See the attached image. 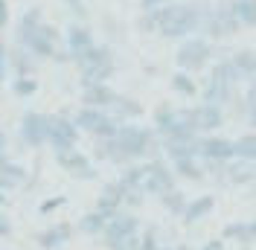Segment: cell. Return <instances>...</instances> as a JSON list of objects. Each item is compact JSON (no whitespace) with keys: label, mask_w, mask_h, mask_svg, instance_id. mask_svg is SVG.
<instances>
[{"label":"cell","mask_w":256,"mask_h":250,"mask_svg":"<svg viewBox=\"0 0 256 250\" xmlns=\"http://www.w3.org/2000/svg\"><path fill=\"white\" fill-rule=\"evenodd\" d=\"M70 236H73V224L62 221V224L47 227L44 233H38V244L44 250H56V248H62L64 242H70Z\"/></svg>","instance_id":"18"},{"label":"cell","mask_w":256,"mask_h":250,"mask_svg":"<svg viewBox=\"0 0 256 250\" xmlns=\"http://www.w3.org/2000/svg\"><path fill=\"white\" fill-rule=\"evenodd\" d=\"M160 198V204L169 210V212H184V206H186V195L180 192V189H169V192H163V195H158Z\"/></svg>","instance_id":"35"},{"label":"cell","mask_w":256,"mask_h":250,"mask_svg":"<svg viewBox=\"0 0 256 250\" xmlns=\"http://www.w3.org/2000/svg\"><path fill=\"white\" fill-rule=\"evenodd\" d=\"M160 148H166V157L175 160H186V157H198V137L195 140H169L160 142Z\"/></svg>","instance_id":"24"},{"label":"cell","mask_w":256,"mask_h":250,"mask_svg":"<svg viewBox=\"0 0 256 250\" xmlns=\"http://www.w3.org/2000/svg\"><path fill=\"white\" fill-rule=\"evenodd\" d=\"M233 152L239 160H248V163H256V131L250 134H242L239 140H233Z\"/></svg>","instance_id":"31"},{"label":"cell","mask_w":256,"mask_h":250,"mask_svg":"<svg viewBox=\"0 0 256 250\" xmlns=\"http://www.w3.org/2000/svg\"><path fill=\"white\" fill-rule=\"evenodd\" d=\"M73 125H76L79 131H84V134L96 137V140H111L114 134H116V128H120V122L108 116V110L84 108V105L76 110V116H73Z\"/></svg>","instance_id":"4"},{"label":"cell","mask_w":256,"mask_h":250,"mask_svg":"<svg viewBox=\"0 0 256 250\" xmlns=\"http://www.w3.org/2000/svg\"><path fill=\"white\" fill-rule=\"evenodd\" d=\"M18 47H24L32 58H52V56L62 50V47H58V30H56L52 24L44 20V24L32 32L24 44H18Z\"/></svg>","instance_id":"6"},{"label":"cell","mask_w":256,"mask_h":250,"mask_svg":"<svg viewBox=\"0 0 256 250\" xmlns=\"http://www.w3.org/2000/svg\"><path fill=\"white\" fill-rule=\"evenodd\" d=\"M227 178H230V184H236V186H242V184H250L256 178V169H250V166H244V160H242L239 166H230L227 163Z\"/></svg>","instance_id":"34"},{"label":"cell","mask_w":256,"mask_h":250,"mask_svg":"<svg viewBox=\"0 0 256 250\" xmlns=\"http://www.w3.org/2000/svg\"><path fill=\"white\" fill-rule=\"evenodd\" d=\"M230 64L236 67V73H239L242 82L256 76V52H254V50H239V52L230 58Z\"/></svg>","instance_id":"25"},{"label":"cell","mask_w":256,"mask_h":250,"mask_svg":"<svg viewBox=\"0 0 256 250\" xmlns=\"http://www.w3.org/2000/svg\"><path fill=\"white\" fill-rule=\"evenodd\" d=\"M56 163L64 172H70L76 180H94L96 169L88 163V157L82 154V148H67V152H56Z\"/></svg>","instance_id":"12"},{"label":"cell","mask_w":256,"mask_h":250,"mask_svg":"<svg viewBox=\"0 0 256 250\" xmlns=\"http://www.w3.org/2000/svg\"><path fill=\"white\" fill-rule=\"evenodd\" d=\"M224 238L227 242H239L242 248H250L256 242V221H233L224 227Z\"/></svg>","instance_id":"20"},{"label":"cell","mask_w":256,"mask_h":250,"mask_svg":"<svg viewBox=\"0 0 256 250\" xmlns=\"http://www.w3.org/2000/svg\"><path fill=\"white\" fill-rule=\"evenodd\" d=\"M79 67V82L82 88L88 84H105L114 76V52L105 44H94L88 52H82L79 58H73Z\"/></svg>","instance_id":"2"},{"label":"cell","mask_w":256,"mask_h":250,"mask_svg":"<svg viewBox=\"0 0 256 250\" xmlns=\"http://www.w3.org/2000/svg\"><path fill=\"white\" fill-rule=\"evenodd\" d=\"M143 178H146L143 163H128V166H122V174H120L116 184L122 189H143Z\"/></svg>","instance_id":"29"},{"label":"cell","mask_w":256,"mask_h":250,"mask_svg":"<svg viewBox=\"0 0 256 250\" xmlns=\"http://www.w3.org/2000/svg\"><path fill=\"white\" fill-rule=\"evenodd\" d=\"M140 233V218L131 212V210H116L108 216L105 227H102V244H111L116 238H126V236H134Z\"/></svg>","instance_id":"8"},{"label":"cell","mask_w":256,"mask_h":250,"mask_svg":"<svg viewBox=\"0 0 256 250\" xmlns=\"http://www.w3.org/2000/svg\"><path fill=\"white\" fill-rule=\"evenodd\" d=\"M143 169H146V178H143V192L146 195H163V192L175 189V172H172L160 157L146 160Z\"/></svg>","instance_id":"7"},{"label":"cell","mask_w":256,"mask_h":250,"mask_svg":"<svg viewBox=\"0 0 256 250\" xmlns=\"http://www.w3.org/2000/svg\"><path fill=\"white\" fill-rule=\"evenodd\" d=\"M169 0H140V6H143V12H148V9H158V6H166Z\"/></svg>","instance_id":"42"},{"label":"cell","mask_w":256,"mask_h":250,"mask_svg":"<svg viewBox=\"0 0 256 250\" xmlns=\"http://www.w3.org/2000/svg\"><path fill=\"white\" fill-rule=\"evenodd\" d=\"M47 128H50V114L26 110L20 116V140L30 148H41V146H47Z\"/></svg>","instance_id":"10"},{"label":"cell","mask_w":256,"mask_h":250,"mask_svg":"<svg viewBox=\"0 0 256 250\" xmlns=\"http://www.w3.org/2000/svg\"><path fill=\"white\" fill-rule=\"evenodd\" d=\"M254 3H256V0H254Z\"/></svg>","instance_id":"51"},{"label":"cell","mask_w":256,"mask_h":250,"mask_svg":"<svg viewBox=\"0 0 256 250\" xmlns=\"http://www.w3.org/2000/svg\"><path fill=\"white\" fill-rule=\"evenodd\" d=\"M230 9L239 20V26H250L256 30V3L254 0H230Z\"/></svg>","instance_id":"27"},{"label":"cell","mask_w":256,"mask_h":250,"mask_svg":"<svg viewBox=\"0 0 256 250\" xmlns=\"http://www.w3.org/2000/svg\"><path fill=\"white\" fill-rule=\"evenodd\" d=\"M6 146H9V137H6V131L0 128V148H6Z\"/></svg>","instance_id":"46"},{"label":"cell","mask_w":256,"mask_h":250,"mask_svg":"<svg viewBox=\"0 0 256 250\" xmlns=\"http://www.w3.org/2000/svg\"><path fill=\"white\" fill-rule=\"evenodd\" d=\"M3 204H6V195H3V192H0V206H3Z\"/></svg>","instance_id":"49"},{"label":"cell","mask_w":256,"mask_h":250,"mask_svg":"<svg viewBox=\"0 0 256 250\" xmlns=\"http://www.w3.org/2000/svg\"><path fill=\"white\" fill-rule=\"evenodd\" d=\"M105 221H108V216H102V212H88V216H84V218L79 221V230L84 236H99L102 233V227H105Z\"/></svg>","instance_id":"33"},{"label":"cell","mask_w":256,"mask_h":250,"mask_svg":"<svg viewBox=\"0 0 256 250\" xmlns=\"http://www.w3.org/2000/svg\"><path fill=\"white\" fill-rule=\"evenodd\" d=\"M172 114H175V105H172V102H160L158 108H154V114H152V116H154V128L163 125V122H169Z\"/></svg>","instance_id":"38"},{"label":"cell","mask_w":256,"mask_h":250,"mask_svg":"<svg viewBox=\"0 0 256 250\" xmlns=\"http://www.w3.org/2000/svg\"><path fill=\"white\" fill-rule=\"evenodd\" d=\"M9 233H12V221L0 212V236H9Z\"/></svg>","instance_id":"43"},{"label":"cell","mask_w":256,"mask_h":250,"mask_svg":"<svg viewBox=\"0 0 256 250\" xmlns=\"http://www.w3.org/2000/svg\"><path fill=\"white\" fill-rule=\"evenodd\" d=\"M116 96H120V94L114 90L108 82H105V84H88V88H82V102H84V108L108 110Z\"/></svg>","instance_id":"15"},{"label":"cell","mask_w":256,"mask_h":250,"mask_svg":"<svg viewBox=\"0 0 256 250\" xmlns=\"http://www.w3.org/2000/svg\"><path fill=\"white\" fill-rule=\"evenodd\" d=\"M108 250H140V233L126 236V238H116L111 244H105Z\"/></svg>","instance_id":"37"},{"label":"cell","mask_w":256,"mask_h":250,"mask_svg":"<svg viewBox=\"0 0 256 250\" xmlns=\"http://www.w3.org/2000/svg\"><path fill=\"white\" fill-rule=\"evenodd\" d=\"M212 206H216V198L212 195H201V198H195V201H186V206H184V224L186 227H192L195 221L207 218L210 212H212Z\"/></svg>","instance_id":"19"},{"label":"cell","mask_w":256,"mask_h":250,"mask_svg":"<svg viewBox=\"0 0 256 250\" xmlns=\"http://www.w3.org/2000/svg\"><path fill=\"white\" fill-rule=\"evenodd\" d=\"M64 44H67V56H70V62L73 58H79L82 52H88V50L94 47V32L90 26H84V24H70L67 26V35H64Z\"/></svg>","instance_id":"14"},{"label":"cell","mask_w":256,"mask_h":250,"mask_svg":"<svg viewBox=\"0 0 256 250\" xmlns=\"http://www.w3.org/2000/svg\"><path fill=\"white\" fill-rule=\"evenodd\" d=\"M201 250H227V248H224L222 238H210V242H207V244H204Z\"/></svg>","instance_id":"45"},{"label":"cell","mask_w":256,"mask_h":250,"mask_svg":"<svg viewBox=\"0 0 256 250\" xmlns=\"http://www.w3.org/2000/svg\"><path fill=\"white\" fill-rule=\"evenodd\" d=\"M6 50H9V47L0 41V84L6 82V76H9V67H6Z\"/></svg>","instance_id":"39"},{"label":"cell","mask_w":256,"mask_h":250,"mask_svg":"<svg viewBox=\"0 0 256 250\" xmlns=\"http://www.w3.org/2000/svg\"><path fill=\"white\" fill-rule=\"evenodd\" d=\"M41 24H44V12H41L38 6H30V9L20 15V20H18V26H15V41L18 44H24L32 32L41 26Z\"/></svg>","instance_id":"22"},{"label":"cell","mask_w":256,"mask_h":250,"mask_svg":"<svg viewBox=\"0 0 256 250\" xmlns=\"http://www.w3.org/2000/svg\"><path fill=\"white\" fill-rule=\"evenodd\" d=\"M172 90L180 94V96H186V99H192V96H198V82H195L190 73L178 70L175 76H172Z\"/></svg>","instance_id":"32"},{"label":"cell","mask_w":256,"mask_h":250,"mask_svg":"<svg viewBox=\"0 0 256 250\" xmlns=\"http://www.w3.org/2000/svg\"><path fill=\"white\" fill-rule=\"evenodd\" d=\"M244 114H248V122L256 128V102H244Z\"/></svg>","instance_id":"41"},{"label":"cell","mask_w":256,"mask_h":250,"mask_svg":"<svg viewBox=\"0 0 256 250\" xmlns=\"http://www.w3.org/2000/svg\"><path fill=\"white\" fill-rule=\"evenodd\" d=\"M244 94H248V102H256V76L248 78V90Z\"/></svg>","instance_id":"44"},{"label":"cell","mask_w":256,"mask_h":250,"mask_svg":"<svg viewBox=\"0 0 256 250\" xmlns=\"http://www.w3.org/2000/svg\"><path fill=\"white\" fill-rule=\"evenodd\" d=\"M158 154H160V137L152 128H140V125L131 122H120L116 134L111 137V146H108V160L116 163V166L154 160Z\"/></svg>","instance_id":"1"},{"label":"cell","mask_w":256,"mask_h":250,"mask_svg":"<svg viewBox=\"0 0 256 250\" xmlns=\"http://www.w3.org/2000/svg\"><path fill=\"white\" fill-rule=\"evenodd\" d=\"M9 26V0H0V30Z\"/></svg>","instance_id":"40"},{"label":"cell","mask_w":256,"mask_h":250,"mask_svg":"<svg viewBox=\"0 0 256 250\" xmlns=\"http://www.w3.org/2000/svg\"><path fill=\"white\" fill-rule=\"evenodd\" d=\"M146 114V108L137 102V99H131V96H116L111 102V108H108V116L116 120V122H131V120H140Z\"/></svg>","instance_id":"16"},{"label":"cell","mask_w":256,"mask_h":250,"mask_svg":"<svg viewBox=\"0 0 256 250\" xmlns=\"http://www.w3.org/2000/svg\"><path fill=\"white\" fill-rule=\"evenodd\" d=\"M242 250H250V248H242Z\"/></svg>","instance_id":"50"},{"label":"cell","mask_w":256,"mask_h":250,"mask_svg":"<svg viewBox=\"0 0 256 250\" xmlns=\"http://www.w3.org/2000/svg\"><path fill=\"white\" fill-rule=\"evenodd\" d=\"M79 128L73 125V120L67 116H50V128H47V146H52V152H67L79 146Z\"/></svg>","instance_id":"9"},{"label":"cell","mask_w":256,"mask_h":250,"mask_svg":"<svg viewBox=\"0 0 256 250\" xmlns=\"http://www.w3.org/2000/svg\"><path fill=\"white\" fill-rule=\"evenodd\" d=\"M64 3H67V6H73L76 12H82V0H64Z\"/></svg>","instance_id":"47"},{"label":"cell","mask_w":256,"mask_h":250,"mask_svg":"<svg viewBox=\"0 0 256 250\" xmlns=\"http://www.w3.org/2000/svg\"><path fill=\"white\" fill-rule=\"evenodd\" d=\"M175 178L184 180H204V166L198 163V157H186V160H175Z\"/></svg>","instance_id":"28"},{"label":"cell","mask_w":256,"mask_h":250,"mask_svg":"<svg viewBox=\"0 0 256 250\" xmlns=\"http://www.w3.org/2000/svg\"><path fill=\"white\" fill-rule=\"evenodd\" d=\"M210 56H212V44L207 38L190 35V38L180 41V47L175 52V64H178V70H184V73H201L210 64Z\"/></svg>","instance_id":"3"},{"label":"cell","mask_w":256,"mask_h":250,"mask_svg":"<svg viewBox=\"0 0 256 250\" xmlns=\"http://www.w3.org/2000/svg\"><path fill=\"white\" fill-rule=\"evenodd\" d=\"M35 90H38V78H32V76H18V78H12V94L20 96V99L35 96Z\"/></svg>","instance_id":"36"},{"label":"cell","mask_w":256,"mask_h":250,"mask_svg":"<svg viewBox=\"0 0 256 250\" xmlns=\"http://www.w3.org/2000/svg\"><path fill=\"white\" fill-rule=\"evenodd\" d=\"M122 192H126V189L120 186L116 180L105 184V186H102V195L96 198V212L111 216V212H116V210H122Z\"/></svg>","instance_id":"17"},{"label":"cell","mask_w":256,"mask_h":250,"mask_svg":"<svg viewBox=\"0 0 256 250\" xmlns=\"http://www.w3.org/2000/svg\"><path fill=\"white\" fill-rule=\"evenodd\" d=\"M6 67H12V73L18 76H32L35 73V58L24 47H12L6 50Z\"/></svg>","instance_id":"21"},{"label":"cell","mask_w":256,"mask_h":250,"mask_svg":"<svg viewBox=\"0 0 256 250\" xmlns=\"http://www.w3.org/2000/svg\"><path fill=\"white\" fill-rule=\"evenodd\" d=\"M239 20L233 15V9H230V0H222L216 9H210L207 20H204V26L201 32L207 35L210 41H222V38H233L236 32H239Z\"/></svg>","instance_id":"5"},{"label":"cell","mask_w":256,"mask_h":250,"mask_svg":"<svg viewBox=\"0 0 256 250\" xmlns=\"http://www.w3.org/2000/svg\"><path fill=\"white\" fill-rule=\"evenodd\" d=\"M198 157H204L207 163H230L236 160L233 140L218 134H198Z\"/></svg>","instance_id":"11"},{"label":"cell","mask_w":256,"mask_h":250,"mask_svg":"<svg viewBox=\"0 0 256 250\" xmlns=\"http://www.w3.org/2000/svg\"><path fill=\"white\" fill-rule=\"evenodd\" d=\"M210 82H218V84H227V88H239V73H236V67L230 64V58L227 62H218L216 67H212V73H210Z\"/></svg>","instance_id":"26"},{"label":"cell","mask_w":256,"mask_h":250,"mask_svg":"<svg viewBox=\"0 0 256 250\" xmlns=\"http://www.w3.org/2000/svg\"><path fill=\"white\" fill-rule=\"evenodd\" d=\"M3 160H9V157H6V148H0V163H3Z\"/></svg>","instance_id":"48"},{"label":"cell","mask_w":256,"mask_h":250,"mask_svg":"<svg viewBox=\"0 0 256 250\" xmlns=\"http://www.w3.org/2000/svg\"><path fill=\"white\" fill-rule=\"evenodd\" d=\"M20 180H24V169L15 166V163H9V160H3L0 163V192L20 186Z\"/></svg>","instance_id":"30"},{"label":"cell","mask_w":256,"mask_h":250,"mask_svg":"<svg viewBox=\"0 0 256 250\" xmlns=\"http://www.w3.org/2000/svg\"><path fill=\"white\" fill-rule=\"evenodd\" d=\"M190 114H192L195 134H216V131L224 125V110L216 108V105H207V102H201V105L190 108Z\"/></svg>","instance_id":"13"},{"label":"cell","mask_w":256,"mask_h":250,"mask_svg":"<svg viewBox=\"0 0 256 250\" xmlns=\"http://www.w3.org/2000/svg\"><path fill=\"white\" fill-rule=\"evenodd\" d=\"M233 88H227V84H218V82H210L204 84V90H201V96H204V102L207 105H216V108H224V105H230L233 102Z\"/></svg>","instance_id":"23"}]
</instances>
